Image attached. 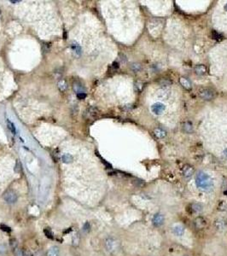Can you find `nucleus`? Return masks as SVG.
Listing matches in <instances>:
<instances>
[{
    "instance_id": "nucleus-1",
    "label": "nucleus",
    "mask_w": 227,
    "mask_h": 256,
    "mask_svg": "<svg viewBox=\"0 0 227 256\" xmlns=\"http://www.w3.org/2000/svg\"><path fill=\"white\" fill-rule=\"evenodd\" d=\"M196 186L203 191H210L214 186L212 179L205 173L199 172L196 176Z\"/></svg>"
},
{
    "instance_id": "nucleus-2",
    "label": "nucleus",
    "mask_w": 227,
    "mask_h": 256,
    "mask_svg": "<svg viewBox=\"0 0 227 256\" xmlns=\"http://www.w3.org/2000/svg\"><path fill=\"white\" fill-rule=\"evenodd\" d=\"M104 246H105V249L107 250V252L112 255H116L120 249V242L114 237H109L106 238L105 242H104Z\"/></svg>"
},
{
    "instance_id": "nucleus-3",
    "label": "nucleus",
    "mask_w": 227,
    "mask_h": 256,
    "mask_svg": "<svg viewBox=\"0 0 227 256\" xmlns=\"http://www.w3.org/2000/svg\"><path fill=\"white\" fill-rule=\"evenodd\" d=\"M199 97L203 100L210 101L216 97V92L210 88H204L199 91Z\"/></svg>"
},
{
    "instance_id": "nucleus-4",
    "label": "nucleus",
    "mask_w": 227,
    "mask_h": 256,
    "mask_svg": "<svg viewBox=\"0 0 227 256\" xmlns=\"http://www.w3.org/2000/svg\"><path fill=\"white\" fill-rule=\"evenodd\" d=\"M3 200L9 203V204H12V203H15L18 200V195L15 192L12 190H8L6 191L3 193Z\"/></svg>"
},
{
    "instance_id": "nucleus-5",
    "label": "nucleus",
    "mask_w": 227,
    "mask_h": 256,
    "mask_svg": "<svg viewBox=\"0 0 227 256\" xmlns=\"http://www.w3.org/2000/svg\"><path fill=\"white\" fill-rule=\"evenodd\" d=\"M165 220H166L165 215L160 212L155 213L152 217V224L155 227H157V228L162 226L165 223Z\"/></svg>"
},
{
    "instance_id": "nucleus-6",
    "label": "nucleus",
    "mask_w": 227,
    "mask_h": 256,
    "mask_svg": "<svg viewBox=\"0 0 227 256\" xmlns=\"http://www.w3.org/2000/svg\"><path fill=\"white\" fill-rule=\"evenodd\" d=\"M213 225L214 226L215 230L219 231H224L227 229V219L224 218H218L214 220Z\"/></svg>"
},
{
    "instance_id": "nucleus-7",
    "label": "nucleus",
    "mask_w": 227,
    "mask_h": 256,
    "mask_svg": "<svg viewBox=\"0 0 227 256\" xmlns=\"http://www.w3.org/2000/svg\"><path fill=\"white\" fill-rule=\"evenodd\" d=\"M185 231V228L182 224H175L172 227V233L176 237H182L184 236Z\"/></svg>"
},
{
    "instance_id": "nucleus-8",
    "label": "nucleus",
    "mask_w": 227,
    "mask_h": 256,
    "mask_svg": "<svg viewBox=\"0 0 227 256\" xmlns=\"http://www.w3.org/2000/svg\"><path fill=\"white\" fill-rule=\"evenodd\" d=\"M98 113H99L98 109L96 107H89L85 111L84 116L86 119H93V118H95V117L97 116Z\"/></svg>"
},
{
    "instance_id": "nucleus-9",
    "label": "nucleus",
    "mask_w": 227,
    "mask_h": 256,
    "mask_svg": "<svg viewBox=\"0 0 227 256\" xmlns=\"http://www.w3.org/2000/svg\"><path fill=\"white\" fill-rule=\"evenodd\" d=\"M194 225H195V227L197 229V230H202V229H204L206 226H207V220L202 217V216H198L195 221H194Z\"/></svg>"
},
{
    "instance_id": "nucleus-10",
    "label": "nucleus",
    "mask_w": 227,
    "mask_h": 256,
    "mask_svg": "<svg viewBox=\"0 0 227 256\" xmlns=\"http://www.w3.org/2000/svg\"><path fill=\"white\" fill-rule=\"evenodd\" d=\"M190 210L194 213H200L203 211V205L201 202H193L190 205Z\"/></svg>"
},
{
    "instance_id": "nucleus-11",
    "label": "nucleus",
    "mask_w": 227,
    "mask_h": 256,
    "mask_svg": "<svg viewBox=\"0 0 227 256\" xmlns=\"http://www.w3.org/2000/svg\"><path fill=\"white\" fill-rule=\"evenodd\" d=\"M151 110L156 115H161L165 110V106L162 103H156L151 107Z\"/></svg>"
},
{
    "instance_id": "nucleus-12",
    "label": "nucleus",
    "mask_w": 227,
    "mask_h": 256,
    "mask_svg": "<svg viewBox=\"0 0 227 256\" xmlns=\"http://www.w3.org/2000/svg\"><path fill=\"white\" fill-rule=\"evenodd\" d=\"M183 174H184V177L185 179H190L193 174L192 167H190V166H185V167L184 168V171H183Z\"/></svg>"
},
{
    "instance_id": "nucleus-13",
    "label": "nucleus",
    "mask_w": 227,
    "mask_h": 256,
    "mask_svg": "<svg viewBox=\"0 0 227 256\" xmlns=\"http://www.w3.org/2000/svg\"><path fill=\"white\" fill-rule=\"evenodd\" d=\"M195 71L198 75H203L207 72V67L204 65H196L195 67Z\"/></svg>"
},
{
    "instance_id": "nucleus-14",
    "label": "nucleus",
    "mask_w": 227,
    "mask_h": 256,
    "mask_svg": "<svg viewBox=\"0 0 227 256\" xmlns=\"http://www.w3.org/2000/svg\"><path fill=\"white\" fill-rule=\"evenodd\" d=\"M59 255V248L57 246H53L50 248L46 253V256H58Z\"/></svg>"
},
{
    "instance_id": "nucleus-15",
    "label": "nucleus",
    "mask_w": 227,
    "mask_h": 256,
    "mask_svg": "<svg viewBox=\"0 0 227 256\" xmlns=\"http://www.w3.org/2000/svg\"><path fill=\"white\" fill-rule=\"evenodd\" d=\"M73 90L76 91V94L77 93H79V92H85V89H84V86L82 85V84L79 82V81H75L73 83Z\"/></svg>"
},
{
    "instance_id": "nucleus-16",
    "label": "nucleus",
    "mask_w": 227,
    "mask_h": 256,
    "mask_svg": "<svg viewBox=\"0 0 227 256\" xmlns=\"http://www.w3.org/2000/svg\"><path fill=\"white\" fill-rule=\"evenodd\" d=\"M154 133L156 136V137H158V138H163L167 135L166 131L164 130H162V128H156V129H155Z\"/></svg>"
},
{
    "instance_id": "nucleus-17",
    "label": "nucleus",
    "mask_w": 227,
    "mask_h": 256,
    "mask_svg": "<svg viewBox=\"0 0 227 256\" xmlns=\"http://www.w3.org/2000/svg\"><path fill=\"white\" fill-rule=\"evenodd\" d=\"M180 84L183 85L184 88H185L186 90H190L191 88V83L190 82L189 79H185V78H181L180 79Z\"/></svg>"
},
{
    "instance_id": "nucleus-18",
    "label": "nucleus",
    "mask_w": 227,
    "mask_h": 256,
    "mask_svg": "<svg viewBox=\"0 0 227 256\" xmlns=\"http://www.w3.org/2000/svg\"><path fill=\"white\" fill-rule=\"evenodd\" d=\"M71 47H72V50L73 51H75V53L79 56L81 54V47L79 46V45H78L77 43H73L71 45Z\"/></svg>"
},
{
    "instance_id": "nucleus-19",
    "label": "nucleus",
    "mask_w": 227,
    "mask_h": 256,
    "mask_svg": "<svg viewBox=\"0 0 227 256\" xmlns=\"http://www.w3.org/2000/svg\"><path fill=\"white\" fill-rule=\"evenodd\" d=\"M61 160L64 163H70L73 161V156L69 154H64L61 156Z\"/></svg>"
},
{
    "instance_id": "nucleus-20",
    "label": "nucleus",
    "mask_w": 227,
    "mask_h": 256,
    "mask_svg": "<svg viewBox=\"0 0 227 256\" xmlns=\"http://www.w3.org/2000/svg\"><path fill=\"white\" fill-rule=\"evenodd\" d=\"M79 238L80 237H79V235L78 232H76V233L73 234V236L72 237V243H73V246L77 247L79 245Z\"/></svg>"
},
{
    "instance_id": "nucleus-21",
    "label": "nucleus",
    "mask_w": 227,
    "mask_h": 256,
    "mask_svg": "<svg viewBox=\"0 0 227 256\" xmlns=\"http://www.w3.org/2000/svg\"><path fill=\"white\" fill-rule=\"evenodd\" d=\"M7 246L5 243H0V256H4L7 254Z\"/></svg>"
},
{
    "instance_id": "nucleus-22",
    "label": "nucleus",
    "mask_w": 227,
    "mask_h": 256,
    "mask_svg": "<svg viewBox=\"0 0 227 256\" xmlns=\"http://www.w3.org/2000/svg\"><path fill=\"white\" fill-rule=\"evenodd\" d=\"M184 130L188 132V133H190L193 130V127H192V124L190 122H185L184 124Z\"/></svg>"
},
{
    "instance_id": "nucleus-23",
    "label": "nucleus",
    "mask_w": 227,
    "mask_h": 256,
    "mask_svg": "<svg viewBox=\"0 0 227 256\" xmlns=\"http://www.w3.org/2000/svg\"><path fill=\"white\" fill-rule=\"evenodd\" d=\"M58 87H59V89L61 90V91H65L66 89H67V83H66V81L65 80H63V79H61V80H60L59 81V83H58Z\"/></svg>"
},
{
    "instance_id": "nucleus-24",
    "label": "nucleus",
    "mask_w": 227,
    "mask_h": 256,
    "mask_svg": "<svg viewBox=\"0 0 227 256\" xmlns=\"http://www.w3.org/2000/svg\"><path fill=\"white\" fill-rule=\"evenodd\" d=\"M131 69H132L133 72L137 73V72H139V71L142 70V66H141L139 63H133L132 66H131Z\"/></svg>"
},
{
    "instance_id": "nucleus-25",
    "label": "nucleus",
    "mask_w": 227,
    "mask_h": 256,
    "mask_svg": "<svg viewBox=\"0 0 227 256\" xmlns=\"http://www.w3.org/2000/svg\"><path fill=\"white\" fill-rule=\"evenodd\" d=\"M44 232H45V235L48 238H50V239H53V238H54L53 232L51 231V230L50 228H45V229L44 230Z\"/></svg>"
},
{
    "instance_id": "nucleus-26",
    "label": "nucleus",
    "mask_w": 227,
    "mask_h": 256,
    "mask_svg": "<svg viewBox=\"0 0 227 256\" xmlns=\"http://www.w3.org/2000/svg\"><path fill=\"white\" fill-rule=\"evenodd\" d=\"M12 252H13V254H14L15 256H23V250L21 249H20L19 247L14 249L12 250Z\"/></svg>"
},
{
    "instance_id": "nucleus-27",
    "label": "nucleus",
    "mask_w": 227,
    "mask_h": 256,
    "mask_svg": "<svg viewBox=\"0 0 227 256\" xmlns=\"http://www.w3.org/2000/svg\"><path fill=\"white\" fill-rule=\"evenodd\" d=\"M212 36H213V39H214L216 40H221L223 39V36L216 31H214L212 33Z\"/></svg>"
},
{
    "instance_id": "nucleus-28",
    "label": "nucleus",
    "mask_w": 227,
    "mask_h": 256,
    "mask_svg": "<svg viewBox=\"0 0 227 256\" xmlns=\"http://www.w3.org/2000/svg\"><path fill=\"white\" fill-rule=\"evenodd\" d=\"M9 245H10V248H11L12 250H13L14 249L17 248V247H18V242H17V240L15 239V238L10 239V241H9Z\"/></svg>"
},
{
    "instance_id": "nucleus-29",
    "label": "nucleus",
    "mask_w": 227,
    "mask_h": 256,
    "mask_svg": "<svg viewBox=\"0 0 227 256\" xmlns=\"http://www.w3.org/2000/svg\"><path fill=\"white\" fill-rule=\"evenodd\" d=\"M218 210H220V211H226L227 210V204L225 203L224 201H221L220 202V206H219Z\"/></svg>"
},
{
    "instance_id": "nucleus-30",
    "label": "nucleus",
    "mask_w": 227,
    "mask_h": 256,
    "mask_svg": "<svg viewBox=\"0 0 227 256\" xmlns=\"http://www.w3.org/2000/svg\"><path fill=\"white\" fill-rule=\"evenodd\" d=\"M90 228H91V226H90V224H89L88 222H85V225H83L82 231H83V232H84L85 234H86V233H88V232H89V231H90Z\"/></svg>"
},
{
    "instance_id": "nucleus-31",
    "label": "nucleus",
    "mask_w": 227,
    "mask_h": 256,
    "mask_svg": "<svg viewBox=\"0 0 227 256\" xmlns=\"http://www.w3.org/2000/svg\"><path fill=\"white\" fill-rule=\"evenodd\" d=\"M7 124H8V127L9 128V130L11 131V132H13L14 134L15 133V126H14V124L13 123H11L9 121H7Z\"/></svg>"
},
{
    "instance_id": "nucleus-32",
    "label": "nucleus",
    "mask_w": 227,
    "mask_h": 256,
    "mask_svg": "<svg viewBox=\"0 0 227 256\" xmlns=\"http://www.w3.org/2000/svg\"><path fill=\"white\" fill-rule=\"evenodd\" d=\"M50 48H51V45H50V44H47V43H45V44H44V45H43V51H44V52H45V53H46V52H49V51H50Z\"/></svg>"
},
{
    "instance_id": "nucleus-33",
    "label": "nucleus",
    "mask_w": 227,
    "mask_h": 256,
    "mask_svg": "<svg viewBox=\"0 0 227 256\" xmlns=\"http://www.w3.org/2000/svg\"><path fill=\"white\" fill-rule=\"evenodd\" d=\"M111 70H113V71H115V70H117L118 68H119V63H117V62H114L112 65H111V67H109Z\"/></svg>"
},
{
    "instance_id": "nucleus-34",
    "label": "nucleus",
    "mask_w": 227,
    "mask_h": 256,
    "mask_svg": "<svg viewBox=\"0 0 227 256\" xmlns=\"http://www.w3.org/2000/svg\"><path fill=\"white\" fill-rule=\"evenodd\" d=\"M77 97L79 99H85L86 97V94L85 92H79V93H77Z\"/></svg>"
},
{
    "instance_id": "nucleus-35",
    "label": "nucleus",
    "mask_w": 227,
    "mask_h": 256,
    "mask_svg": "<svg viewBox=\"0 0 227 256\" xmlns=\"http://www.w3.org/2000/svg\"><path fill=\"white\" fill-rule=\"evenodd\" d=\"M1 229H2L3 231H7V232H10V231H11V229H10L9 226L5 225H1Z\"/></svg>"
},
{
    "instance_id": "nucleus-36",
    "label": "nucleus",
    "mask_w": 227,
    "mask_h": 256,
    "mask_svg": "<svg viewBox=\"0 0 227 256\" xmlns=\"http://www.w3.org/2000/svg\"><path fill=\"white\" fill-rule=\"evenodd\" d=\"M138 87H139V88H138V91H141L142 89H143V84H142L141 82H137V83L135 84V88L137 89Z\"/></svg>"
},
{
    "instance_id": "nucleus-37",
    "label": "nucleus",
    "mask_w": 227,
    "mask_h": 256,
    "mask_svg": "<svg viewBox=\"0 0 227 256\" xmlns=\"http://www.w3.org/2000/svg\"><path fill=\"white\" fill-rule=\"evenodd\" d=\"M160 84H161L162 85H167L168 84V85H170L171 83H170V82H169V81H168V80L162 79V81L160 82Z\"/></svg>"
},
{
    "instance_id": "nucleus-38",
    "label": "nucleus",
    "mask_w": 227,
    "mask_h": 256,
    "mask_svg": "<svg viewBox=\"0 0 227 256\" xmlns=\"http://www.w3.org/2000/svg\"><path fill=\"white\" fill-rule=\"evenodd\" d=\"M23 256H33L32 254L28 250H24L23 251Z\"/></svg>"
},
{
    "instance_id": "nucleus-39",
    "label": "nucleus",
    "mask_w": 227,
    "mask_h": 256,
    "mask_svg": "<svg viewBox=\"0 0 227 256\" xmlns=\"http://www.w3.org/2000/svg\"><path fill=\"white\" fill-rule=\"evenodd\" d=\"M120 60H121L123 63H125V62L126 61V56H125V55H123V54H120Z\"/></svg>"
},
{
    "instance_id": "nucleus-40",
    "label": "nucleus",
    "mask_w": 227,
    "mask_h": 256,
    "mask_svg": "<svg viewBox=\"0 0 227 256\" xmlns=\"http://www.w3.org/2000/svg\"><path fill=\"white\" fill-rule=\"evenodd\" d=\"M184 256H189V255H184Z\"/></svg>"
}]
</instances>
